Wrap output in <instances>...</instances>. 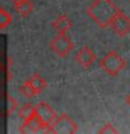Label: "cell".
<instances>
[{
    "label": "cell",
    "mask_w": 130,
    "mask_h": 134,
    "mask_svg": "<svg viewBox=\"0 0 130 134\" xmlns=\"http://www.w3.org/2000/svg\"><path fill=\"white\" fill-rule=\"evenodd\" d=\"M11 2H14V3H17V2H20V0H11Z\"/></svg>",
    "instance_id": "obj_17"
},
{
    "label": "cell",
    "mask_w": 130,
    "mask_h": 134,
    "mask_svg": "<svg viewBox=\"0 0 130 134\" xmlns=\"http://www.w3.org/2000/svg\"><path fill=\"white\" fill-rule=\"evenodd\" d=\"M42 130H46V126L44 124V121H42L38 115L32 116L29 120L24 121V126L20 129V131H32V133H38V131H42Z\"/></svg>",
    "instance_id": "obj_8"
},
{
    "label": "cell",
    "mask_w": 130,
    "mask_h": 134,
    "mask_svg": "<svg viewBox=\"0 0 130 134\" xmlns=\"http://www.w3.org/2000/svg\"><path fill=\"white\" fill-rule=\"evenodd\" d=\"M126 66H127L126 60L116 52V50L108 52L102 57V60H101V67H102V70L105 73H108L111 77L119 75L122 71L126 69Z\"/></svg>",
    "instance_id": "obj_2"
},
{
    "label": "cell",
    "mask_w": 130,
    "mask_h": 134,
    "mask_svg": "<svg viewBox=\"0 0 130 134\" xmlns=\"http://www.w3.org/2000/svg\"><path fill=\"white\" fill-rule=\"evenodd\" d=\"M52 27L56 29L59 34H67L69 29L71 28V21L66 14H60L56 20L52 23Z\"/></svg>",
    "instance_id": "obj_9"
},
{
    "label": "cell",
    "mask_w": 130,
    "mask_h": 134,
    "mask_svg": "<svg viewBox=\"0 0 130 134\" xmlns=\"http://www.w3.org/2000/svg\"><path fill=\"white\" fill-rule=\"evenodd\" d=\"M20 92H21L24 96H27V98H34L35 95H38L36 92H35V90H34L32 84L29 82V80L24 81V82L20 85Z\"/></svg>",
    "instance_id": "obj_14"
},
{
    "label": "cell",
    "mask_w": 130,
    "mask_h": 134,
    "mask_svg": "<svg viewBox=\"0 0 130 134\" xmlns=\"http://www.w3.org/2000/svg\"><path fill=\"white\" fill-rule=\"evenodd\" d=\"M49 133H67V134H74L78 131V124L71 119L66 113H60L56 116L53 124L46 130Z\"/></svg>",
    "instance_id": "obj_3"
},
{
    "label": "cell",
    "mask_w": 130,
    "mask_h": 134,
    "mask_svg": "<svg viewBox=\"0 0 130 134\" xmlns=\"http://www.w3.org/2000/svg\"><path fill=\"white\" fill-rule=\"evenodd\" d=\"M35 115H36V109H35V106H34L32 103H25V105H23V106L20 108V110H18V116H20L24 121L29 120L32 116H35Z\"/></svg>",
    "instance_id": "obj_12"
},
{
    "label": "cell",
    "mask_w": 130,
    "mask_h": 134,
    "mask_svg": "<svg viewBox=\"0 0 130 134\" xmlns=\"http://www.w3.org/2000/svg\"><path fill=\"white\" fill-rule=\"evenodd\" d=\"M111 28L113 29V32L119 36H126L130 34V17L126 15L123 11H119L117 15L113 18Z\"/></svg>",
    "instance_id": "obj_5"
},
{
    "label": "cell",
    "mask_w": 130,
    "mask_h": 134,
    "mask_svg": "<svg viewBox=\"0 0 130 134\" xmlns=\"http://www.w3.org/2000/svg\"><path fill=\"white\" fill-rule=\"evenodd\" d=\"M35 109H36V115H38V117L44 121V124L46 126V130H48L50 126L53 124V121H55V119H56V112H55V109L50 106V105L48 103V102H39L35 106Z\"/></svg>",
    "instance_id": "obj_6"
},
{
    "label": "cell",
    "mask_w": 130,
    "mask_h": 134,
    "mask_svg": "<svg viewBox=\"0 0 130 134\" xmlns=\"http://www.w3.org/2000/svg\"><path fill=\"white\" fill-rule=\"evenodd\" d=\"M29 82L32 84V87H34V90H35L36 94H42L45 90H46V80L42 77L41 74H34L32 77H29Z\"/></svg>",
    "instance_id": "obj_11"
},
{
    "label": "cell",
    "mask_w": 130,
    "mask_h": 134,
    "mask_svg": "<svg viewBox=\"0 0 130 134\" xmlns=\"http://www.w3.org/2000/svg\"><path fill=\"white\" fill-rule=\"evenodd\" d=\"M75 60L81 67L84 69H90V67L95 63L96 54L92 52L90 46H83L81 49H78V52L75 53Z\"/></svg>",
    "instance_id": "obj_7"
},
{
    "label": "cell",
    "mask_w": 130,
    "mask_h": 134,
    "mask_svg": "<svg viewBox=\"0 0 130 134\" xmlns=\"http://www.w3.org/2000/svg\"><path fill=\"white\" fill-rule=\"evenodd\" d=\"M14 8L21 17H28L34 10V4L31 0H20V2L14 3Z\"/></svg>",
    "instance_id": "obj_10"
},
{
    "label": "cell",
    "mask_w": 130,
    "mask_h": 134,
    "mask_svg": "<svg viewBox=\"0 0 130 134\" xmlns=\"http://www.w3.org/2000/svg\"><path fill=\"white\" fill-rule=\"evenodd\" d=\"M13 23V17L4 7H0V29H6Z\"/></svg>",
    "instance_id": "obj_13"
},
{
    "label": "cell",
    "mask_w": 130,
    "mask_h": 134,
    "mask_svg": "<svg viewBox=\"0 0 130 134\" xmlns=\"http://www.w3.org/2000/svg\"><path fill=\"white\" fill-rule=\"evenodd\" d=\"M50 49L57 54L59 57H67L70 54V52L73 50V42L66 34H59L57 36H55L50 41Z\"/></svg>",
    "instance_id": "obj_4"
},
{
    "label": "cell",
    "mask_w": 130,
    "mask_h": 134,
    "mask_svg": "<svg viewBox=\"0 0 130 134\" xmlns=\"http://www.w3.org/2000/svg\"><path fill=\"white\" fill-rule=\"evenodd\" d=\"M99 133H112V134H116V133H119V130H117L116 127H113V124L112 123H106L104 126V127H101L99 129Z\"/></svg>",
    "instance_id": "obj_15"
},
{
    "label": "cell",
    "mask_w": 130,
    "mask_h": 134,
    "mask_svg": "<svg viewBox=\"0 0 130 134\" xmlns=\"http://www.w3.org/2000/svg\"><path fill=\"white\" fill-rule=\"evenodd\" d=\"M126 103H127L129 106H130V94H129L127 96H126Z\"/></svg>",
    "instance_id": "obj_16"
},
{
    "label": "cell",
    "mask_w": 130,
    "mask_h": 134,
    "mask_svg": "<svg viewBox=\"0 0 130 134\" xmlns=\"http://www.w3.org/2000/svg\"><path fill=\"white\" fill-rule=\"evenodd\" d=\"M119 11H120V8L112 0H94L87 7L88 17L95 24H98L101 28L111 27L113 18L117 15Z\"/></svg>",
    "instance_id": "obj_1"
}]
</instances>
